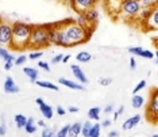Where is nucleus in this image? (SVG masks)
I'll return each mask as SVG.
<instances>
[{"instance_id": "f257e3e1", "label": "nucleus", "mask_w": 158, "mask_h": 137, "mask_svg": "<svg viewBox=\"0 0 158 137\" xmlns=\"http://www.w3.org/2000/svg\"><path fill=\"white\" fill-rule=\"evenodd\" d=\"M56 26H57V33H58L57 46H64V48L84 44L93 34L91 31L82 29L80 24H77L76 19H72V18L56 23Z\"/></svg>"}, {"instance_id": "f03ea898", "label": "nucleus", "mask_w": 158, "mask_h": 137, "mask_svg": "<svg viewBox=\"0 0 158 137\" xmlns=\"http://www.w3.org/2000/svg\"><path fill=\"white\" fill-rule=\"evenodd\" d=\"M14 30V39H12V49L20 50L28 48L30 44L31 31H33V24H28L24 22H15L12 23Z\"/></svg>"}, {"instance_id": "7ed1b4c3", "label": "nucleus", "mask_w": 158, "mask_h": 137, "mask_svg": "<svg viewBox=\"0 0 158 137\" xmlns=\"http://www.w3.org/2000/svg\"><path fill=\"white\" fill-rule=\"evenodd\" d=\"M49 45H52L49 39V26H42V24L33 26L28 48H46Z\"/></svg>"}, {"instance_id": "20e7f679", "label": "nucleus", "mask_w": 158, "mask_h": 137, "mask_svg": "<svg viewBox=\"0 0 158 137\" xmlns=\"http://www.w3.org/2000/svg\"><path fill=\"white\" fill-rule=\"evenodd\" d=\"M142 10V4L139 0H123L120 6V11L119 15L120 18H124V19H134V18L138 16L139 11Z\"/></svg>"}, {"instance_id": "39448f33", "label": "nucleus", "mask_w": 158, "mask_h": 137, "mask_svg": "<svg viewBox=\"0 0 158 137\" xmlns=\"http://www.w3.org/2000/svg\"><path fill=\"white\" fill-rule=\"evenodd\" d=\"M146 117L153 124L158 122V88L153 90V92L150 94V99L146 109Z\"/></svg>"}, {"instance_id": "423d86ee", "label": "nucleus", "mask_w": 158, "mask_h": 137, "mask_svg": "<svg viewBox=\"0 0 158 137\" xmlns=\"http://www.w3.org/2000/svg\"><path fill=\"white\" fill-rule=\"evenodd\" d=\"M12 39H14V30H12V24L6 23L4 20L2 22L0 26V44L2 46H10L12 48Z\"/></svg>"}, {"instance_id": "0eeeda50", "label": "nucleus", "mask_w": 158, "mask_h": 137, "mask_svg": "<svg viewBox=\"0 0 158 137\" xmlns=\"http://www.w3.org/2000/svg\"><path fill=\"white\" fill-rule=\"evenodd\" d=\"M98 3V0H69L70 7L74 10L77 14H82L87 10L95 7V4Z\"/></svg>"}, {"instance_id": "6e6552de", "label": "nucleus", "mask_w": 158, "mask_h": 137, "mask_svg": "<svg viewBox=\"0 0 158 137\" xmlns=\"http://www.w3.org/2000/svg\"><path fill=\"white\" fill-rule=\"evenodd\" d=\"M143 26H146V30H158V4L153 7L152 15Z\"/></svg>"}, {"instance_id": "1a4fd4ad", "label": "nucleus", "mask_w": 158, "mask_h": 137, "mask_svg": "<svg viewBox=\"0 0 158 137\" xmlns=\"http://www.w3.org/2000/svg\"><path fill=\"white\" fill-rule=\"evenodd\" d=\"M82 14H84V16L87 18L88 22L91 23L93 27H96V23H98V20H99V11H98V8L92 7V8L87 10V11L82 12Z\"/></svg>"}, {"instance_id": "9d476101", "label": "nucleus", "mask_w": 158, "mask_h": 137, "mask_svg": "<svg viewBox=\"0 0 158 137\" xmlns=\"http://www.w3.org/2000/svg\"><path fill=\"white\" fill-rule=\"evenodd\" d=\"M141 120H142V117L139 114H135V115H132V117H130V118H127L124 122H123V130H131V129H134L136 125L141 122Z\"/></svg>"}, {"instance_id": "9b49d317", "label": "nucleus", "mask_w": 158, "mask_h": 137, "mask_svg": "<svg viewBox=\"0 0 158 137\" xmlns=\"http://www.w3.org/2000/svg\"><path fill=\"white\" fill-rule=\"evenodd\" d=\"M4 91L7 94H18L20 91L19 87L15 84V82H14V79L11 76L6 77V80H4Z\"/></svg>"}, {"instance_id": "f8f14e48", "label": "nucleus", "mask_w": 158, "mask_h": 137, "mask_svg": "<svg viewBox=\"0 0 158 137\" xmlns=\"http://www.w3.org/2000/svg\"><path fill=\"white\" fill-rule=\"evenodd\" d=\"M70 69H72V72H73L74 77H76L77 80L81 83V84H85V83H88V79H87V76H85L84 72H82V69L80 68V65H77V64H73V65L70 67Z\"/></svg>"}, {"instance_id": "ddd939ff", "label": "nucleus", "mask_w": 158, "mask_h": 137, "mask_svg": "<svg viewBox=\"0 0 158 137\" xmlns=\"http://www.w3.org/2000/svg\"><path fill=\"white\" fill-rule=\"evenodd\" d=\"M58 83L60 84H62V86H65V87H68V88H72V90H78V91H82V90H84V84L68 80V79H64V77H60Z\"/></svg>"}, {"instance_id": "4468645a", "label": "nucleus", "mask_w": 158, "mask_h": 137, "mask_svg": "<svg viewBox=\"0 0 158 137\" xmlns=\"http://www.w3.org/2000/svg\"><path fill=\"white\" fill-rule=\"evenodd\" d=\"M76 22H77V24H80V26H81L82 29H85V30L91 31V33H93V31H95V29H96V27H93L92 24L88 22V20H87V18L84 16V14H77Z\"/></svg>"}, {"instance_id": "2eb2a0df", "label": "nucleus", "mask_w": 158, "mask_h": 137, "mask_svg": "<svg viewBox=\"0 0 158 137\" xmlns=\"http://www.w3.org/2000/svg\"><path fill=\"white\" fill-rule=\"evenodd\" d=\"M152 10L153 8H149V7H142V10L139 11L138 16H136V19H139L142 22V24H145L147 20H149L150 15H152Z\"/></svg>"}, {"instance_id": "dca6fc26", "label": "nucleus", "mask_w": 158, "mask_h": 137, "mask_svg": "<svg viewBox=\"0 0 158 137\" xmlns=\"http://www.w3.org/2000/svg\"><path fill=\"white\" fill-rule=\"evenodd\" d=\"M23 72H24V75L30 79L33 83L37 82V77H38V69H35V68H31V67H26V68H23Z\"/></svg>"}, {"instance_id": "f3484780", "label": "nucleus", "mask_w": 158, "mask_h": 137, "mask_svg": "<svg viewBox=\"0 0 158 137\" xmlns=\"http://www.w3.org/2000/svg\"><path fill=\"white\" fill-rule=\"evenodd\" d=\"M143 104H145V98L142 95H139V94H135L131 99V106L134 109H141Z\"/></svg>"}, {"instance_id": "a211bd4d", "label": "nucleus", "mask_w": 158, "mask_h": 137, "mask_svg": "<svg viewBox=\"0 0 158 137\" xmlns=\"http://www.w3.org/2000/svg\"><path fill=\"white\" fill-rule=\"evenodd\" d=\"M81 130H82V124L81 122H74L73 125H70L69 137H78V135H81Z\"/></svg>"}, {"instance_id": "6ab92c4d", "label": "nucleus", "mask_w": 158, "mask_h": 137, "mask_svg": "<svg viewBox=\"0 0 158 137\" xmlns=\"http://www.w3.org/2000/svg\"><path fill=\"white\" fill-rule=\"evenodd\" d=\"M39 109H41V113L42 115L46 118V120H50V118H53V107L49 106V104L44 103L42 106H39Z\"/></svg>"}, {"instance_id": "aec40b11", "label": "nucleus", "mask_w": 158, "mask_h": 137, "mask_svg": "<svg viewBox=\"0 0 158 137\" xmlns=\"http://www.w3.org/2000/svg\"><path fill=\"white\" fill-rule=\"evenodd\" d=\"M100 111H102V109L100 107H91V109L88 110V118L89 120H93V121H96L98 122L99 121V118H100Z\"/></svg>"}, {"instance_id": "412c9836", "label": "nucleus", "mask_w": 158, "mask_h": 137, "mask_svg": "<svg viewBox=\"0 0 158 137\" xmlns=\"http://www.w3.org/2000/svg\"><path fill=\"white\" fill-rule=\"evenodd\" d=\"M35 84L39 86L42 88H48V90H53V91H58V86L57 84H53L50 82H46V80H37Z\"/></svg>"}, {"instance_id": "4be33fe9", "label": "nucleus", "mask_w": 158, "mask_h": 137, "mask_svg": "<svg viewBox=\"0 0 158 137\" xmlns=\"http://www.w3.org/2000/svg\"><path fill=\"white\" fill-rule=\"evenodd\" d=\"M14 120H15V124H16V128L18 129H24V126H26L28 118H26L23 114H16Z\"/></svg>"}, {"instance_id": "5701e85b", "label": "nucleus", "mask_w": 158, "mask_h": 137, "mask_svg": "<svg viewBox=\"0 0 158 137\" xmlns=\"http://www.w3.org/2000/svg\"><path fill=\"white\" fill-rule=\"evenodd\" d=\"M76 60L78 63H89L92 60V55L88 52H80V53H77Z\"/></svg>"}, {"instance_id": "b1692460", "label": "nucleus", "mask_w": 158, "mask_h": 137, "mask_svg": "<svg viewBox=\"0 0 158 137\" xmlns=\"http://www.w3.org/2000/svg\"><path fill=\"white\" fill-rule=\"evenodd\" d=\"M24 130H26L28 135H33V133H35V130H37V125L34 124V118L33 117L28 118L27 124H26V126H24Z\"/></svg>"}, {"instance_id": "393cba45", "label": "nucleus", "mask_w": 158, "mask_h": 137, "mask_svg": "<svg viewBox=\"0 0 158 137\" xmlns=\"http://www.w3.org/2000/svg\"><path fill=\"white\" fill-rule=\"evenodd\" d=\"M100 129H102V124H93L91 128V133H89V137H100Z\"/></svg>"}, {"instance_id": "a878e982", "label": "nucleus", "mask_w": 158, "mask_h": 137, "mask_svg": "<svg viewBox=\"0 0 158 137\" xmlns=\"http://www.w3.org/2000/svg\"><path fill=\"white\" fill-rule=\"evenodd\" d=\"M91 128H92V124L89 121H87L85 124H82V130H81V135L84 137H89V133H91Z\"/></svg>"}, {"instance_id": "bb28decb", "label": "nucleus", "mask_w": 158, "mask_h": 137, "mask_svg": "<svg viewBox=\"0 0 158 137\" xmlns=\"http://www.w3.org/2000/svg\"><path fill=\"white\" fill-rule=\"evenodd\" d=\"M69 130H70V125H65L57 132L58 137H69Z\"/></svg>"}, {"instance_id": "cd10ccee", "label": "nucleus", "mask_w": 158, "mask_h": 137, "mask_svg": "<svg viewBox=\"0 0 158 137\" xmlns=\"http://www.w3.org/2000/svg\"><path fill=\"white\" fill-rule=\"evenodd\" d=\"M139 2H141L142 7H149V8H153L158 4L157 0H139Z\"/></svg>"}, {"instance_id": "c85d7f7f", "label": "nucleus", "mask_w": 158, "mask_h": 137, "mask_svg": "<svg viewBox=\"0 0 158 137\" xmlns=\"http://www.w3.org/2000/svg\"><path fill=\"white\" fill-rule=\"evenodd\" d=\"M54 136V129L53 128H44L42 129V135H41V137H53Z\"/></svg>"}, {"instance_id": "c756f323", "label": "nucleus", "mask_w": 158, "mask_h": 137, "mask_svg": "<svg viewBox=\"0 0 158 137\" xmlns=\"http://www.w3.org/2000/svg\"><path fill=\"white\" fill-rule=\"evenodd\" d=\"M28 60V57L26 56V55H20L19 57H16V60H15V65H23L24 63Z\"/></svg>"}, {"instance_id": "7c9ffc66", "label": "nucleus", "mask_w": 158, "mask_h": 137, "mask_svg": "<svg viewBox=\"0 0 158 137\" xmlns=\"http://www.w3.org/2000/svg\"><path fill=\"white\" fill-rule=\"evenodd\" d=\"M128 52L134 56H141V53L143 52V48L141 46H135V48H128Z\"/></svg>"}, {"instance_id": "2f4dec72", "label": "nucleus", "mask_w": 158, "mask_h": 137, "mask_svg": "<svg viewBox=\"0 0 158 137\" xmlns=\"http://www.w3.org/2000/svg\"><path fill=\"white\" fill-rule=\"evenodd\" d=\"M145 87H146V80H141V82L138 83V84L135 86L134 91H132V92H134V95H135V94H138L139 91H141V90H143Z\"/></svg>"}, {"instance_id": "473e14b6", "label": "nucleus", "mask_w": 158, "mask_h": 137, "mask_svg": "<svg viewBox=\"0 0 158 137\" xmlns=\"http://www.w3.org/2000/svg\"><path fill=\"white\" fill-rule=\"evenodd\" d=\"M154 56H156V53H153L152 50L147 49H143V52L141 53V57H143V59H153Z\"/></svg>"}, {"instance_id": "72a5a7b5", "label": "nucleus", "mask_w": 158, "mask_h": 137, "mask_svg": "<svg viewBox=\"0 0 158 137\" xmlns=\"http://www.w3.org/2000/svg\"><path fill=\"white\" fill-rule=\"evenodd\" d=\"M42 55H44V52H31L28 55V60H38L42 57Z\"/></svg>"}, {"instance_id": "f704fd0d", "label": "nucleus", "mask_w": 158, "mask_h": 137, "mask_svg": "<svg viewBox=\"0 0 158 137\" xmlns=\"http://www.w3.org/2000/svg\"><path fill=\"white\" fill-rule=\"evenodd\" d=\"M111 83H112V79H110V77H102L99 80V84L103 86V87H107V86H110Z\"/></svg>"}, {"instance_id": "c9c22d12", "label": "nucleus", "mask_w": 158, "mask_h": 137, "mask_svg": "<svg viewBox=\"0 0 158 137\" xmlns=\"http://www.w3.org/2000/svg\"><path fill=\"white\" fill-rule=\"evenodd\" d=\"M38 67L39 68H42L44 71H46V72H49L50 71V65L48 63H45V61H38Z\"/></svg>"}, {"instance_id": "e433bc0d", "label": "nucleus", "mask_w": 158, "mask_h": 137, "mask_svg": "<svg viewBox=\"0 0 158 137\" xmlns=\"http://www.w3.org/2000/svg\"><path fill=\"white\" fill-rule=\"evenodd\" d=\"M62 59H64V55H56V56L52 59V63H53V64L62 63Z\"/></svg>"}, {"instance_id": "4c0bfd02", "label": "nucleus", "mask_w": 158, "mask_h": 137, "mask_svg": "<svg viewBox=\"0 0 158 137\" xmlns=\"http://www.w3.org/2000/svg\"><path fill=\"white\" fill-rule=\"evenodd\" d=\"M8 55H10V52L7 50V48H4V46H2V48H0V57H2V59L4 60Z\"/></svg>"}, {"instance_id": "58836bf2", "label": "nucleus", "mask_w": 158, "mask_h": 137, "mask_svg": "<svg viewBox=\"0 0 158 137\" xmlns=\"http://www.w3.org/2000/svg\"><path fill=\"white\" fill-rule=\"evenodd\" d=\"M15 65V61H6V64H4V69L6 71H10V69H12V67Z\"/></svg>"}, {"instance_id": "ea45409f", "label": "nucleus", "mask_w": 158, "mask_h": 137, "mask_svg": "<svg viewBox=\"0 0 158 137\" xmlns=\"http://www.w3.org/2000/svg\"><path fill=\"white\" fill-rule=\"evenodd\" d=\"M56 111H57V114H58V115H61V117H62V115H65V114H66V110L64 109L62 106H57Z\"/></svg>"}, {"instance_id": "a19ab883", "label": "nucleus", "mask_w": 158, "mask_h": 137, "mask_svg": "<svg viewBox=\"0 0 158 137\" xmlns=\"http://www.w3.org/2000/svg\"><path fill=\"white\" fill-rule=\"evenodd\" d=\"M6 132H7V128H6V124L4 122H2L0 124V136H6Z\"/></svg>"}, {"instance_id": "79ce46f5", "label": "nucleus", "mask_w": 158, "mask_h": 137, "mask_svg": "<svg viewBox=\"0 0 158 137\" xmlns=\"http://www.w3.org/2000/svg\"><path fill=\"white\" fill-rule=\"evenodd\" d=\"M111 125H112V121L111 120H104L102 122V126H104V128H108V126H111Z\"/></svg>"}, {"instance_id": "37998d69", "label": "nucleus", "mask_w": 158, "mask_h": 137, "mask_svg": "<svg viewBox=\"0 0 158 137\" xmlns=\"http://www.w3.org/2000/svg\"><path fill=\"white\" fill-rule=\"evenodd\" d=\"M15 60H16V57L14 56L12 53H10V55H8V56H7L6 59H4V61H15Z\"/></svg>"}, {"instance_id": "c03bdc74", "label": "nucleus", "mask_w": 158, "mask_h": 137, "mask_svg": "<svg viewBox=\"0 0 158 137\" xmlns=\"http://www.w3.org/2000/svg\"><path fill=\"white\" fill-rule=\"evenodd\" d=\"M112 110H114V107L111 106V104H108V106L104 107V113H107V114H108V113H112Z\"/></svg>"}, {"instance_id": "a18cd8bd", "label": "nucleus", "mask_w": 158, "mask_h": 137, "mask_svg": "<svg viewBox=\"0 0 158 137\" xmlns=\"http://www.w3.org/2000/svg\"><path fill=\"white\" fill-rule=\"evenodd\" d=\"M135 67H136V61H135V59H130V68L131 69H135Z\"/></svg>"}, {"instance_id": "49530a36", "label": "nucleus", "mask_w": 158, "mask_h": 137, "mask_svg": "<svg viewBox=\"0 0 158 137\" xmlns=\"http://www.w3.org/2000/svg\"><path fill=\"white\" fill-rule=\"evenodd\" d=\"M108 137H119V132L118 130H111L108 133Z\"/></svg>"}, {"instance_id": "de8ad7c7", "label": "nucleus", "mask_w": 158, "mask_h": 137, "mask_svg": "<svg viewBox=\"0 0 158 137\" xmlns=\"http://www.w3.org/2000/svg\"><path fill=\"white\" fill-rule=\"evenodd\" d=\"M37 125L39 126V128H42V129H44V128H46V122H45L44 120H39V121L37 122Z\"/></svg>"}, {"instance_id": "09e8293b", "label": "nucleus", "mask_w": 158, "mask_h": 137, "mask_svg": "<svg viewBox=\"0 0 158 137\" xmlns=\"http://www.w3.org/2000/svg\"><path fill=\"white\" fill-rule=\"evenodd\" d=\"M68 110H69L70 113H77V111H78V107H77V106H70Z\"/></svg>"}, {"instance_id": "8fccbe9b", "label": "nucleus", "mask_w": 158, "mask_h": 137, "mask_svg": "<svg viewBox=\"0 0 158 137\" xmlns=\"http://www.w3.org/2000/svg\"><path fill=\"white\" fill-rule=\"evenodd\" d=\"M35 102H37L38 106H42V104L45 103V102H44V99H42V98H37V100H35Z\"/></svg>"}, {"instance_id": "3c124183", "label": "nucleus", "mask_w": 158, "mask_h": 137, "mask_svg": "<svg viewBox=\"0 0 158 137\" xmlns=\"http://www.w3.org/2000/svg\"><path fill=\"white\" fill-rule=\"evenodd\" d=\"M70 60V55H66V56H64V59H62V63L65 64V63H68V61Z\"/></svg>"}, {"instance_id": "603ef678", "label": "nucleus", "mask_w": 158, "mask_h": 137, "mask_svg": "<svg viewBox=\"0 0 158 137\" xmlns=\"http://www.w3.org/2000/svg\"><path fill=\"white\" fill-rule=\"evenodd\" d=\"M123 111H124V107H123V106H120V107H119V109H118V110H116V113H118V114H119V115H122V114H123Z\"/></svg>"}, {"instance_id": "864d4df0", "label": "nucleus", "mask_w": 158, "mask_h": 137, "mask_svg": "<svg viewBox=\"0 0 158 137\" xmlns=\"http://www.w3.org/2000/svg\"><path fill=\"white\" fill-rule=\"evenodd\" d=\"M119 117H120V115L118 114L116 111H115V113H114V121H116V120H118V118H119Z\"/></svg>"}, {"instance_id": "5fc2aeb1", "label": "nucleus", "mask_w": 158, "mask_h": 137, "mask_svg": "<svg viewBox=\"0 0 158 137\" xmlns=\"http://www.w3.org/2000/svg\"><path fill=\"white\" fill-rule=\"evenodd\" d=\"M153 42L157 45V48H158V37H157V38H154V39H153Z\"/></svg>"}, {"instance_id": "6e6d98bb", "label": "nucleus", "mask_w": 158, "mask_h": 137, "mask_svg": "<svg viewBox=\"0 0 158 137\" xmlns=\"http://www.w3.org/2000/svg\"><path fill=\"white\" fill-rule=\"evenodd\" d=\"M156 57H157V61H158V50L156 52Z\"/></svg>"}, {"instance_id": "4d7b16f0", "label": "nucleus", "mask_w": 158, "mask_h": 137, "mask_svg": "<svg viewBox=\"0 0 158 137\" xmlns=\"http://www.w3.org/2000/svg\"><path fill=\"white\" fill-rule=\"evenodd\" d=\"M153 137H158V135H153Z\"/></svg>"}, {"instance_id": "13d9d810", "label": "nucleus", "mask_w": 158, "mask_h": 137, "mask_svg": "<svg viewBox=\"0 0 158 137\" xmlns=\"http://www.w3.org/2000/svg\"><path fill=\"white\" fill-rule=\"evenodd\" d=\"M52 2H60V0H52Z\"/></svg>"}, {"instance_id": "bf43d9fd", "label": "nucleus", "mask_w": 158, "mask_h": 137, "mask_svg": "<svg viewBox=\"0 0 158 137\" xmlns=\"http://www.w3.org/2000/svg\"><path fill=\"white\" fill-rule=\"evenodd\" d=\"M53 137H58V136H57V135H56V136H53Z\"/></svg>"}, {"instance_id": "052dcab7", "label": "nucleus", "mask_w": 158, "mask_h": 137, "mask_svg": "<svg viewBox=\"0 0 158 137\" xmlns=\"http://www.w3.org/2000/svg\"><path fill=\"white\" fill-rule=\"evenodd\" d=\"M157 64H158V61H157Z\"/></svg>"}, {"instance_id": "680f3d73", "label": "nucleus", "mask_w": 158, "mask_h": 137, "mask_svg": "<svg viewBox=\"0 0 158 137\" xmlns=\"http://www.w3.org/2000/svg\"><path fill=\"white\" fill-rule=\"evenodd\" d=\"M122 2H123V0H122Z\"/></svg>"}, {"instance_id": "e2e57ef3", "label": "nucleus", "mask_w": 158, "mask_h": 137, "mask_svg": "<svg viewBox=\"0 0 158 137\" xmlns=\"http://www.w3.org/2000/svg\"><path fill=\"white\" fill-rule=\"evenodd\" d=\"M157 2H158V0H157Z\"/></svg>"}]
</instances>
